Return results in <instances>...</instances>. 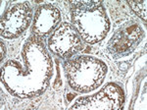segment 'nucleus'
<instances>
[{"instance_id": "obj_1", "label": "nucleus", "mask_w": 147, "mask_h": 110, "mask_svg": "<svg viewBox=\"0 0 147 110\" xmlns=\"http://www.w3.org/2000/svg\"><path fill=\"white\" fill-rule=\"evenodd\" d=\"M72 19L85 41L95 43L108 33L109 21L101 2L74 1Z\"/></svg>"}, {"instance_id": "obj_2", "label": "nucleus", "mask_w": 147, "mask_h": 110, "mask_svg": "<svg viewBox=\"0 0 147 110\" xmlns=\"http://www.w3.org/2000/svg\"><path fill=\"white\" fill-rule=\"evenodd\" d=\"M143 37V31L138 24L134 21L125 22L114 33L109 40L108 51L114 58L127 56L136 48Z\"/></svg>"}, {"instance_id": "obj_3", "label": "nucleus", "mask_w": 147, "mask_h": 110, "mask_svg": "<svg viewBox=\"0 0 147 110\" xmlns=\"http://www.w3.org/2000/svg\"><path fill=\"white\" fill-rule=\"evenodd\" d=\"M32 20V10L28 3L16 4L1 18V35L7 39L16 37L26 30Z\"/></svg>"}, {"instance_id": "obj_4", "label": "nucleus", "mask_w": 147, "mask_h": 110, "mask_svg": "<svg viewBox=\"0 0 147 110\" xmlns=\"http://www.w3.org/2000/svg\"><path fill=\"white\" fill-rule=\"evenodd\" d=\"M49 48L61 58H69L82 48L79 35L68 23H63L49 39Z\"/></svg>"}, {"instance_id": "obj_5", "label": "nucleus", "mask_w": 147, "mask_h": 110, "mask_svg": "<svg viewBox=\"0 0 147 110\" xmlns=\"http://www.w3.org/2000/svg\"><path fill=\"white\" fill-rule=\"evenodd\" d=\"M60 21V12L52 5L39 6L35 13L32 32L39 37H45Z\"/></svg>"}, {"instance_id": "obj_6", "label": "nucleus", "mask_w": 147, "mask_h": 110, "mask_svg": "<svg viewBox=\"0 0 147 110\" xmlns=\"http://www.w3.org/2000/svg\"><path fill=\"white\" fill-rule=\"evenodd\" d=\"M129 5L141 17L144 21H146V1H129Z\"/></svg>"}, {"instance_id": "obj_7", "label": "nucleus", "mask_w": 147, "mask_h": 110, "mask_svg": "<svg viewBox=\"0 0 147 110\" xmlns=\"http://www.w3.org/2000/svg\"><path fill=\"white\" fill-rule=\"evenodd\" d=\"M4 50V45L3 43H1V60L3 59V57L5 56V51H3Z\"/></svg>"}]
</instances>
